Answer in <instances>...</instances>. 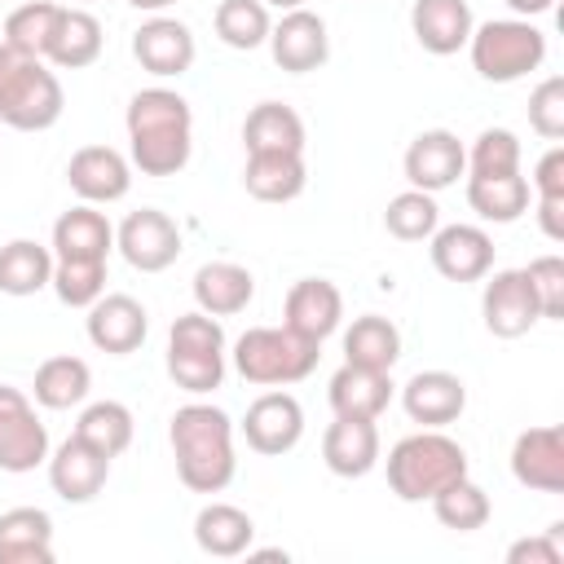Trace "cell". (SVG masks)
<instances>
[{
	"label": "cell",
	"mask_w": 564,
	"mask_h": 564,
	"mask_svg": "<svg viewBox=\"0 0 564 564\" xmlns=\"http://www.w3.org/2000/svg\"><path fill=\"white\" fill-rule=\"evenodd\" d=\"M128 154L141 176H176L194 154V110L176 88H141L123 115Z\"/></svg>",
	"instance_id": "1"
},
{
	"label": "cell",
	"mask_w": 564,
	"mask_h": 564,
	"mask_svg": "<svg viewBox=\"0 0 564 564\" xmlns=\"http://www.w3.org/2000/svg\"><path fill=\"white\" fill-rule=\"evenodd\" d=\"M176 476L189 494H220L229 489L238 458H234V423L212 401H189L167 423Z\"/></svg>",
	"instance_id": "2"
},
{
	"label": "cell",
	"mask_w": 564,
	"mask_h": 564,
	"mask_svg": "<svg viewBox=\"0 0 564 564\" xmlns=\"http://www.w3.org/2000/svg\"><path fill=\"white\" fill-rule=\"evenodd\" d=\"M66 93L53 66L0 40V123L13 132H44L62 119Z\"/></svg>",
	"instance_id": "3"
},
{
	"label": "cell",
	"mask_w": 564,
	"mask_h": 564,
	"mask_svg": "<svg viewBox=\"0 0 564 564\" xmlns=\"http://www.w3.org/2000/svg\"><path fill=\"white\" fill-rule=\"evenodd\" d=\"M467 476V449L441 427L401 436L388 449V489L401 502H432L445 485Z\"/></svg>",
	"instance_id": "4"
},
{
	"label": "cell",
	"mask_w": 564,
	"mask_h": 564,
	"mask_svg": "<svg viewBox=\"0 0 564 564\" xmlns=\"http://www.w3.org/2000/svg\"><path fill=\"white\" fill-rule=\"evenodd\" d=\"M234 370L256 388H291L317 370L322 344L291 326H251L234 339Z\"/></svg>",
	"instance_id": "5"
},
{
	"label": "cell",
	"mask_w": 564,
	"mask_h": 564,
	"mask_svg": "<svg viewBox=\"0 0 564 564\" xmlns=\"http://www.w3.org/2000/svg\"><path fill=\"white\" fill-rule=\"evenodd\" d=\"M471 66L489 84H516L546 62V35L529 18H489L471 26Z\"/></svg>",
	"instance_id": "6"
},
{
	"label": "cell",
	"mask_w": 564,
	"mask_h": 564,
	"mask_svg": "<svg viewBox=\"0 0 564 564\" xmlns=\"http://www.w3.org/2000/svg\"><path fill=\"white\" fill-rule=\"evenodd\" d=\"M167 375L176 388L194 392V397H207L220 388L225 379V330H220V317L194 308V313H181L167 330Z\"/></svg>",
	"instance_id": "7"
},
{
	"label": "cell",
	"mask_w": 564,
	"mask_h": 564,
	"mask_svg": "<svg viewBox=\"0 0 564 564\" xmlns=\"http://www.w3.org/2000/svg\"><path fill=\"white\" fill-rule=\"evenodd\" d=\"M48 463V427L22 388L0 383V471L22 476Z\"/></svg>",
	"instance_id": "8"
},
{
	"label": "cell",
	"mask_w": 564,
	"mask_h": 564,
	"mask_svg": "<svg viewBox=\"0 0 564 564\" xmlns=\"http://www.w3.org/2000/svg\"><path fill=\"white\" fill-rule=\"evenodd\" d=\"M115 247L137 273H163L181 256V225L159 207H141L123 216V225L115 229Z\"/></svg>",
	"instance_id": "9"
},
{
	"label": "cell",
	"mask_w": 564,
	"mask_h": 564,
	"mask_svg": "<svg viewBox=\"0 0 564 564\" xmlns=\"http://www.w3.org/2000/svg\"><path fill=\"white\" fill-rule=\"evenodd\" d=\"M480 317H485V330L498 335V339H520L542 322V308H538V295H533L524 269L485 273Z\"/></svg>",
	"instance_id": "10"
},
{
	"label": "cell",
	"mask_w": 564,
	"mask_h": 564,
	"mask_svg": "<svg viewBox=\"0 0 564 564\" xmlns=\"http://www.w3.org/2000/svg\"><path fill=\"white\" fill-rule=\"evenodd\" d=\"M242 436H247V445H251L256 454L282 458V454H291V449L300 445V436H304V405H300L291 392H282V388H269V392H260V397L247 405V414H242Z\"/></svg>",
	"instance_id": "11"
},
{
	"label": "cell",
	"mask_w": 564,
	"mask_h": 564,
	"mask_svg": "<svg viewBox=\"0 0 564 564\" xmlns=\"http://www.w3.org/2000/svg\"><path fill=\"white\" fill-rule=\"evenodd\" d=\"M132 57L141 62V70H150L154 79H176L194 66L198 57V44H194V31L181 22V18H167V13H150L137 31H132Z\"/></svg>",
	"instance_id": "12"
},
{
	"label": "cell",
	"mask_w": 564,
	"mask_h": 564,
	"mask_svg": "<svg viewBox=\"0 0 564 564\" xmlns=\"http://www.w3.org/2000/svg\"><path fill=\"white\" fill-rule=\"evenodd\" d=\"M269 53L282 70L291 75H308V70H322L326 57H330V35H326V18L313 13V9H286L273 31H269Z\"/></svg>",
	"instance_id": "13"
},
{
	"label": "cell",
	"mask_w": 564,
	"mask_h": 564,
	"mask_svg": "<svg viewBox=\"0 0 564 564\" xmlns=\"http://www.w3.org/2000/svg\"><path fill=\"white\" fill-rule=\"evenodd\" d=\"M401 167H405L410 189L441 194V189L458 185V176L467 172V150H463V141H458L449 128H427V132H419V137L405 145Z\"/></svg>",
	"instance_id": "14"
},
{
	"label": "cell",
	"mask_w": 564,
	"mask_h": 564,
	"mask_svg": "<svg viewBox=\"0 0 564 564\" xmlns=\"http://www.w3.org/2000/svg\"><path fill=\"white\" fill-rule=\"evenodd\" d=\"M88 344L97 352H110V357H128L145 344V330H150V317H145V304L123 295V291H106L88 304Z\"/></svg>",
	"instance_id": "15"
},
{
	"label": "cell",
	"mask_w": 564,
	"mask_h": 564,
	"mask_svg": "<svg viewBox=\"0 0 564 564\" xmlns=\"http://www.w3.org/2000/svg\"><path fill=\"white\" fill-rule=\"evenodd\" d=\"M66 185L79 203H119L132 189V159H123L115 145H79L66 163Z\"/></svg>",
	"instance_id": "16"
},
{
	"label": "cell",
	"mask_w": 564,
	"mask_h": 564,
	"mask_svg": "<svg viewBox=\"0 0 564 564\" xmlns=\"http://www.w3.org/2000/svg\"><path fill=\"white\" fill-rule=\"evenodd\" d=\"M511 476L533 494H564V427H524L511 445Z\"/></svg>",
	"instance_id": "17"
},
{
	"label": "cell",
	"mask_w": 564,
	"mask_h": 564,
	"mask_svg": "<svg viewBox=\"0 0 564 564\" xmlns=\"http://www.w3.org/2000/svg\"><path fill=\"white\" fill-rule=\"evenodd\" d=\"M427 242L432 269L445 282H480L494 269V238L480 225H436Z\"/></svg>",
	"instance_id": "18"
},
{
	"label": "cell",
	"mask_w": 564,
	"mask_h": 564,
	"mask_svg": "<svg viewBox=\"0 0 564 564\" xmlns=\"http://www.w3.org/2000/svg\"><path fill=\"white\" fill-rule=\"evenodd\" d=\"M110 480V458L101 449H93L88 441H79L75 432L48 454V485L62 502H93Z\"/></svg>",
	"instance_id": "19"
},
{
	"label": "cell",
	"mask_w": 564,
	"mask_h": 564,
	"mask_svg": "<svg viewBox=\"0 0 564 564\" xmlns=\"http://www.w3.org/2000/svg\"><path fill=\"white\" fill-rule=\"evenodd\" d=\"M344 322V295L326 278H300L282 300V326H291L304 339H326Z\"/></svg>",
	"instance_id": "20"
},
{
	"label": "cell",
	"mask_w": 564,
	"mask_h": 564,
	"mask_svg": "<svg viewBox=\"0 0 564 564\" xmlns=\"http://www.w3.org/2000/svg\"><path fill=\"white\" fill-rule=\"evenodd\" d=\"M401 405L419 427H445L467 410V383L454 370H419L401 388Z\"/></svg>",
	"instance_id": "21"
},
{
	"label": "cell",
	"mask_w": 564,
	"mask_h": 564,
	"mask_svg": "<svg viewBox=\"0 0 564 564\" xmlns=\"http://www.w3.org/2000/svg\"><path fill=\"white\" fill-rule=\"evenodd\" d=\"M392 392H397L392 370H366V366H348V361L330 375V388H326L330 410L339 419H375V423L392 405Z\"/></svg>",
	"instance_id": "22"
},
{
	"label": "cell",
	"mask_w": 564,
	"mask_h": 564,
	"mask_svg": "<svg viewBox=\"0 0 564 564\" xmlns=\"http://www.w3.org/2000/svg\"><path fill=\"white\" fill-rule=\"evenodd\" d=\"M322 463L344 476V480H361L366 471L379 467V427L375 419H339L322 432Z\"/></svg>",
	"instance_id": "23"
},
{
	"label": "cell",
	"mask_w": 564,
	"mask_h": 564,
	"mask_svg": "<svg viewBox=\"0 0 564 564\" xmlns=\"http://www.w3.org/2000/svg\"><path fill=\"white\" fill-rule=\"evenodd\" d=\"M471 4L467 0H414L410 4V31L432 57H449L467 48L471 40Z\"/></svg>",
	"instance_id": "24"
},
{
	"label": "cell",
	"mask_w": 564,
	"mask_h": 564,
	"mask_svg": "<svg viewBox=\"0 0 564 564\" xmlns=\"http://www.w3.org/2000/svg\"><path fill=\"white\" fill-rule=\"evenodd\" d=\"M53 260H106L115 251V225L93 203H75L53 220Z\"/></svg>",
	"instance_id": "25"
},
{
	"label": "cell",
	"mask_w": 564,
	"mask_h": 564,
	"mask_svg": "<svg viewBox=\"0 0 564 564\" xmlns=\"http://www.w3.org/2000/svg\"><path fill=\"white\" fill-rule=\"evenodd\" d=\"M0 564H53V516L44 507L0 511Z\"/></svg>",
	"instance_id": "26"
},
{
	"label": "cell",
	"mask_w": 564,
	"mask_h": 564,
	"mask_svg": "<svg viewBox=\"0 0 564 564\" xmlns=\"http://www.w3.org/2000/svg\"><path fill=\"white\" fill-rule=\"evenodd\" d=\"M247 154H304V119L286 101H260L242 119Z\"/></svg>",
	"instance_id": "27"
},
{
	"label": "cell",
	"mask_w": 564,
	"mask_h": 564,
	"mask_svg": "<svg viewBox=\"0 0 564 564\" xmlns=\"http://www.w3.org/2000/svg\"><path fill=\"white\" fill-rule=\"evenodd\" d=\"M256 300V278L251 269L234 264V260H207L194 273V304L212 317H234Z\"/></svg>",
	"instance_id": "28"
},
{
	"label": "cell",
	"mask_w": 564,
	"mask_h": 564,
	"mask_svg": "<svg viewBox=\"0 0 564 564\" xmlns=\"http://www.w3.org/2000/svg\"><path fill=\"white\" fill-rule=\"evenodd\" d=\"M194 542L203 555H216V560H238L251 551L256 542V520L234 507V502H207L198 516H194Z\"/></svg>",
	"instance_id": "29"
},
{
	"label": "cell",
	"mask_w": 564,
	"mask_h": 564,
	"mask_svg": "<svg viewBox=\"0 0 564 564\" xmlns=\"http://www.w3.org/2000/svg\"><path fill=\"white\" fill-rule=\"evenodd\" d=\"M101 22L88 13V9H70L62 4V18H57V31H53V44L44 53L48 66H62V70H84L101 57Z\"/></svg>",
	"instance_id": "30"
},
{
	"label": "cell",
	"mask_w": 564,
	"mask_h": 564,
	"mask_svg": "<svg viewBox=\"0 0 564 564\" xmlns=\"http://www.w3.org/2000/svg\"><path fill=\"white\" fill-rule=\"evenodd\" d=\"M242 185H247V194L260 198V203H291V198H300L304 185H308L304 154H247Z\"/></svg>",
	"instance_id": "31"
},
{
	"label": "cell",
	"mask_w": 564,
	"mask_h": 564,
	"mask_svg": "<svg viewBox=\"0 0 564 564\" xmlns=\"http://www.w3.org/2000/svg\"><path fill=\"white\" fill-rule=\"evenodd\" d=\"M401 357V330L383 313H361L344 330V361L366 370H392Z\"/></svg>",
	"instance_id": "32"
},
{
	"label": "cell",
	"mask_w": 564,
	"mask_h": 564,
	"mask_svg": "<svg viewBox=\"0 0 564 564\" xmlns=\"http://www.w3.org/2000/svg\"><path fill=\"white\" fill-rule=\"evenodd\" d=\"M53 282V247L35 238H13L0 247V295L26 300Z\"/></svg>",
	"instance_id": "33"
},
{
	"label": "cell",
	"mask_w": 564,
	"mask_h": 564,
	"mask_svg": "<svg viewBox=\"0 0 564 564\" xmlns=\"http://www.w3.org/2000/svg\"><path fill=\"white\" fill-rule=\"evenodd\" d=\"M529 181L520 172L507 176H467V207L489 225H511L529 212Z\"/></svg>",
	"instance_id": "34"
},
{
	"label": "cell",
	"mask_w": 564,
	"mask_h": 564,
	"mask_svg": "<svg viewBox=\"0 0 564 564\" xmlns=\"http://www.w3.org/2000/svg\"><path fill=\"white\" fill-rule=\"evenodd\" d=\"M88 388H93V370H88L84 357H70V352H57V357L40 361L35 383H31L35 405H44V410H70V405H84Z\"/></svg>",
	"instance_id": "35"
},
{
	"label": "cell",
	"mask_w": 564,
	"mask_h": 564,
	"mask_svg": "<svg viewBox=\"0 0 564 564\" xmlns=\"http://www.w3.org/2000/svg\"><path fill=\"white\" fill-rule=\"evenodd\" d=\"M132 432H137V423L123 401H93L75 419V436L88 441L93 449H101L106 458H119L132 445Z\"/></svg>",
	"instance_id": "36"
},
{
	"label": "cell",
	"mask_w": 564,
	"mask_h": 564,
	"mask_svg": "<svg viewBox=\"0 0 564 564\" xmlns=\"http://www.w3.org/2000/svg\"><path fill=\"white\" fill-rule=\"evenodd\" d=\"M212 26H216L220 44H229L238 53H251V48L269 44L273 18H269L264 0H220L216 13H212Z\"/></svg>",
	"instance_id": "37"
},
{
	"label": "cell",
	"mask_w": 564,
	"mask_h": 564,
	"mask_svg": "<svg viewBox=\"0 0 564 564\" xmlns=\"http://www.w3.org/2000/svg\"><path fill=\"white\" fill-rule=\"evenodd\" d=\"M441 225V207H436V194H423V189H401L397 198H388V212H383V229L397 238V242H427Z\"/></svg>",
	"instance_id": "38"
},
{
	"label": "cell",
	"mask_w": 564,
	"mask_h": 564,
	"mask_svg": "<svg viewBox=\"0 0 564 564\" xmlns=\"http://www.w3.org/2000/svg\"><path fill=\"white\" fill-rule=\"evenodd\" d=\"M432 511H436V520L445 524V529H454V533H476V529H485L489 524V494L471 480V476H463V480H454V485H445L436 498H432Z\"/></svg>",
	"instance_id": "39"
},
{
	"label": "cell",
	"mask_w": 564,
	"mask_h": 564,
	"mask_svg": "<svg viewBox=\"0 0 564 564\" xmlns=\"http://www.w3.org/2000/svg\"><path fill=\"white\" fill-rule=\"evenodd\" d=\"M57 18H62V4H53V0H22V4L4 18V44L44 57L48 44H53Z\"/></svg>",
	"instance_id": "40"
},
{
	"label": "cell",
	"mask_w": 564,
	"mask_h": 564,
	"mask_svg": "<svg viewBox=\"0 0 564 564\" xmlns=\"http://www.w3.org/2000/svg\"><path fill=\"white\" fill-rule=\"evenodd\" d=\"M53 295L66 308H88L106 295V260H53Z\"/></svg>",
	"instance_id": "41"
},
{
	"label": "cell",
	"mask_w": 564,
	"mask_h": 564,
	"mask_svg": "<svg viewBox=\"0 0 564 564\" xmlns=\"http://www.w3.org/2000/svg\"><path fill=\"white\" fill-rule=\"evenodd\" d=\"M520 172V137L511 128H485L467 150V176H507Z\"/></svg>",
	"instance_id": "42"
},
{
	"label": "cell",
	"mask_w": 564,
	"mask_h": 564,
	"mask_svg": "<svg viewBox=\"0 0 564 564\" xmlns=\"http://www.w3.org/2000/svg\"><path fill=\"white\" fill-rule=\"evenodd\" d=\"M529 128L546 141H560L564 137V79L560 75H546L533 93H529Z\"/></svg>",
	"instance_id": "43"
},
{
	"label": "cell",
	"mask_w": 564,
	"mask_h": 564,
	"mask_svg": "<svg viewBox=\"0 0 564 564\" xmlns=\"http://www.w3.org/2000/svg\"><path fill=\"white\" fill-rule=\"evenodd\" d=\"M524 278L533 286V295H538L542 317L560 322L564 317V260L560 256H538V260L524 264Z\"/></svg>",
	"instance_id": "44"
},
{
	"label": "cell",
	"mask_w": 564,
	"mask_h": 564,
	"mask_svg": "<svg viewBox=\"0 0 564 564\" xmlns=\"http://www.w3.org/2000/svg\"><path fill=\"white\" fill-rule=\"evenodd\" d=\"M529 189H533V198H564V145L560 141L538 159Z\"/></svg>",
	"instance_id": "45"
},
{
	"label": "cell",
	"mask_w": 564,
	"mask_h": 564,
	"mask_svg": "<svg viewBox=\"0 0 564 564\" xmlns=\"http://www.w3.org/2000/svg\"><path fill=\"white\" fill-rule=\"evenodd\" d=\"M564 551H560V524H551L546 538H520L507 546V564H560Z\"/></svg>",
	"instance_id": "46"
},
{
	"label": "cell",
	"mask_w": 564,
	"mask_h": 564,
	"mask_svg": "<svg viewBox=\"0 0 564 564\" xmlns=\"http://www.w3.org/2000/svg\"><path fill=\"white\" fill-rule=\"evenodd\" d=\"M538 225L551 242H564V198H538Z\"/></svg>",
	"instance_id": "47"
},
{
	"label": "cell",
	"mask_w": 564,
	"mask_h": 564,
	"mask_svg": "<svg viewBox=\"0 0 564 564\" xmlns=\"http://www.w3.org/2000/svg\"><path fill=\"white\" fill-rule=\"evenodd\" d=\"M555 0H507V9L516 13V18H538V13H546Z\"/></svg>",
	"instance_id": "48"
},
{
	"label": "cell",
	"mask_w": 564,
	"mask_h": 564,
	"mask_svg": "<svg viewBox=\"0 0 564 564\" xmlns=\"http://www.w3.org/2000/svg\"><path fill=\"white\" fill-rule=\"evenodd\" d=\"M132 9H141V13H163V9H172L176 0H128Z\"/></svg>",
	"instance_id": "49"
},
{
	"label": "cell",
	"mask_w": 564,
	"mask_h": 564,
	"mask_svg": "<svg viewBox=\"0 0 564 564\" xmlns=\"http://www.w3.org/2000/svg\"><path fill=\"white\" fill-rule=\"evenodd\" d=\"M264 4H273V9H282V13H286V9H300L304 0H264Z\"/></svg>",
	"instance_id": "50"
}]
</instances>
